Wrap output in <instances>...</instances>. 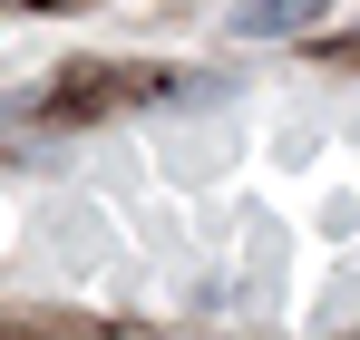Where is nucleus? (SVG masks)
Segmentation results:
<instances>
[{"mask_svg":"<svg viewBox=\"0 0 360 340\" xmlns=\"http://www.w3.org/2000/svg\"><path fill=\"white\" fill-rule=\"evenodd\" d=\"M331 0H234V39H273V30H302L321 20Z\"/></svg>","mask_w":360,"mask_h":340,"instance_id":"f257e3e1","label":"nucleus"}]
</instances>
